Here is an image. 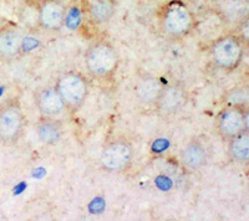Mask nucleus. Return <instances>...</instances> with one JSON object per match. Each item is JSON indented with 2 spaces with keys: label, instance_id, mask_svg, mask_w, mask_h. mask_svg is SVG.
I'll list each match as a JSON object with an SVG mask.
<instances>
[{
  "label": "nucleus",
  "instance_id": "obj_1",
  "mask_svg": "<svg viewBox=\"0 0 249 221\" xmlns=\"http://www.w3.org/2000/svg\"><path fill=\"white\" fill-rule=\"evenodd\" d=\"M25 114L19 99L12 98L0 105V142L14 144L23 136Z\"/></svg>",
  "mask_w": 249,
  "mask_h": 221
},
{
  "label": "nucleus",
  "instance_id": "obj_2",
  "mask_svg": "<svg viewBox=\"0 0 249 221\" xmlns=\"http://www.w3.org/2000/svg\"><path fill=\"white\" fill-rule=\"evenodd\" d=\"M85 65L89 74L95 77H107L116 71L119 56L111 44L106 41L93 44L85 55Z\"/></svg>",
  "mask_w": 249,
  "mask_h": 221
},
{
  "label": "nucleus",
  "instance_id": "obj_3",
  "mask_svg": "<svg viewBox=\"0 0 249 221\" xmlns=\"http://www.w3.org/2000/svg\"><path fill=\"white\" fill-rule=\"evenodd\" d=\"M244 47L241 39L234 35H226L211 46V59L222 70H234L242 63Z\"/></svg>",
  "mask_w": 249,
  "mask_h": 221
},
{
  "label": "nucleus",
  "instance_id": "obj_4",
  "mask_svg": "<svg viewBox=\"0 0 249 221\" xmlns=\"http://www.w3.org/2000/svg\"><path fill=\"white\" fill-rule=\"evenodd\" d=\"M65 107L77 110L86 101L89 95V83L86 79L79 72H66L61 75L55 85Z\"/></svg>",
  "mask_w": 249,
  "mask_h": 221
},
{
  "label": "nucleus",
  "instance_id": "obj_5",
  "mask_svg": "<svg viewBox=\"0 0 249 221\" xmlns=\"http://www.w3.org/2000/svg\"><path fill=\"white\" fill-rule=\"evenodd\" d=\"M161 25L163 32L170 36H183L193 25L192 13L181 1H172L164 8Z\"/></svg>",
  "mask_w": 249,
  "mask_h": 221
},
{
  "label": "nucleus",
  "instance_id": "obj_6",
  "mask_svg": "<svg viewBox=\"0 0 249 221\" xmlns=\"http://www.w3.org/2000/svg\"><path fill=\"white\" fill-rule=\"evenodd\" d=\"M133 159V148L126 139H115L104 147L101 152L102 168L107 172L120 173L127 169Z\"/></svg>",
  "mask_w": 249,
  "mask_h": 221
},
{
  "label": "nucleus",
  "instance_id": "obj_7",
  "mask_svg": "<svg viewBox=\"0 0 249 221\" xmlns=\"http://www.w3.org/2000/svg\"><path fill=\"white\" fill-rule=\"evenodd\" d=\"M248 128V112L246 106H228L217 117L218 134L226 141L238 136Z\"/></svg>",
  "mask_w": 249,
  "mask_h": 221
},
{
  "label": "nucleus",
  "instance_id": "obj_8",
  "mask_svg": "<svg viewBox=\"0 0 249 221\" xmlns=\"http://www.w3.org/2000/svg\"><path fill=\"white\" fill-rule=\"evenodd\" d=\"M188 99V94L184 85L179 82H173L162 87L159 98L153 103L161 116H173L183 108Z\"/></svg>",
  "mask_w": 249,
  "mask_h": 221
},
{
  "label": "nucleus",
  "instance_id": "obj_9",
  "mask_svg": "<svg viewBox=\"0 0 249 221\" xmlns=\"http://www.w3.org/2000/svg\"><path fill=\"white\" fill-rule=\"evenodd\" d=\"M66 8L60 0H44L39 6V23L48 32H57L64 26Z\"/></svg>",
  "mask_w": 249,
  "mask_h": 221
},
{
  "label": "nucleus",
  "instance_id": "obj_10",
  "mask_svg": "<svg viewBox=\"0 0 249 221\" xmlns=\"http://www.w3.org/2000/svg\"><path fill=\"white\" fill-rule=\"evenodd\" d=\"M35 105L41 117H57L65 110V103L55 87H44L35 95Z\"/></svg>",
  "mask_w": 249,
  "mask_h": 221
},
{
  "label": "nucleus",
  "instance_id": "obj_11",
  "mask_svg": "<svg viewBox=\"0 0 249 221\" xmlns=\"http://www.w3.org/2000/svg\"><path fill=\"white\" fill-rule=\"evenodd\" d=\"M179 158L184 168L196 172L206 165L208 160V150L202 141L193 138L182 148Z\"/></svg>",
  "mask_w": 249,
  "mask_h": 221
},
{
  "label": "nucleus",
  "instance_id": "obj_12",
  "mask_svg": "<svg viewBox=\"0 0 249 221\" xmlns=\"http://www.w3.org/2000/svg\"><path fill=\"white\" fill-rule=\"evenodd\" d=\"M23 36L17 29L3 28L0 30V60H13L21 51Z\"/></svg>",
  "mask_w": 249,
  "mask_h": 221
},
{
  "label": "nucleus",
  "instance_id": "obj_13",
  "mask_svg": "<svg viewBox=\"0 0 249 221\" xmlns=\"http://www.w3.org/2000/svg\"><path fill=\"white\" fill-rule=\"evenodd\" d=\"M35 132L39 141L45 145L56 144L61 141L64 129L61 122L53 117H43L40 118L35 127Z\"/></svg>",
  "mask_w": 249,
  "mask_h": 221
},
{
  "label": "nucleus",
  "instance_id": "obj_14",
  "mask_svg": "<svg viewBox=\"0 0 249 221\" xmlns=\"http://www.w3.org/2000/svg\"><path fill=\"white\" fill-rule=\"evenodd\" d=\"M162 83L156 77H144L140 81L136 88V95L142 103L153 105L156 99L159 98L160 92L162 90Z\"/></svg>",
  "mask_w": 249,
  "mask_h": 221
},
{
  "label": "nucleus",
  "instance_id": "obj_15",
  "mask_svg": "<svg viewBox=\"0 0 249 221\" xmlns=\"http://www.w3.org/2000/svg\"><path fill=\"white\" fill-rule=\"evenodd\" d=\"M230 157L237 163H247L249 160V134L248 129L228 141Z\"/></svg>",
  "mask_w": 249,
  "mask_h": 221
},
{
  "label": "nucleus",
  "instance_id": "obj_16",
  "mask_svg": "<svg viewBox=\"0 0 249 221\" xmlns=\"http://www.w3.org/2000/svg\"><path fill=\"white\" fill-rule=\"evenodd\" d=\"M89 14L96 23H107L115 14V4L112 0H91Z\"/></svg>",
  "mask_w": 249,
  "mask_h": 221
},
{
  "label": "nucleus",
  "instance_id": "obj_17",
  "mask_svg": "<svg viewBox=\"0 0 249 221\" xmlns=\"http://www.w3.org/2000/svg\"><path fill=\"white\" fill-rule=\"evenodd\" d=\"M218 9L227 20L241 19L247 10L246 0H221Z\"/></svg>",
  "mask_w": 249,
  "mask_h": 221
},
{
  "label": "nucleus",
  "instance_id": "obj_18",
  "mask_svg": "<svg viewBox=\"0 0 249 221\" xmlns=\"http://www.w3.org/2000/svg\"><path fill=\"white\" fill-rule=\"evenodd\" d=\"M82 23V13L81 9L76 5L70 6L66 9L65 13V20H64V26L69 29V30H76Z\"/></svg>",
  "mask_w": 249,
  "mask_h": 221
},
{
  "label": "nucleus",
  "instance_id": "obj_19",
  "mask_svg": "<svg viewBox=\"0 0 249 221\" xmlns=\"http://www.w3.org/2000/svg\"><path fill=\"white\" fill-rule=\"evenodd\" d=\"M228 106H246L248 102V90L247 87L233 88L228 95Z\"/></svg>",
  "mask_w": 249,
  "mask_h": 221
}]
</instances>
